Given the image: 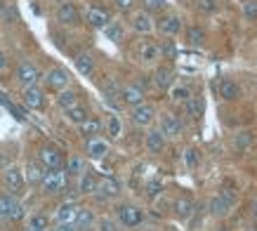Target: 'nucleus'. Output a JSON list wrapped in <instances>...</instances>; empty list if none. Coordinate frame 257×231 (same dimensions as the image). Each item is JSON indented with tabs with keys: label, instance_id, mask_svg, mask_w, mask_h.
I'll return each mask as SVG.
<instances>
[{
	"label": "nucleus",
	"instance_id": "f257e3e1",
	"mask_svg": "<svg viewBox=\"0 0 257 231\" xmlns=\"http://www.w3.org/2000/svg\"><path fill=\"white\" fill-rule=\"evenodd\" d=\"M66 182H69V175H66V170L57 168V170H50L43 175V182H40V189L45 193H59L66 189Z\"/></svg>",
	"mask_w": 257,
	"mask_h": 231
},
{
	"label": "nucleus",
	"instance_id": "f03ea898",
	"mask_svg": "<svg viewBox=\"0 0 257 231\" xmlns=\"http://www.w3.org/2000/svg\"><path fill=\"white\" fill-rule=\"evenodd\" d=\"M142 219H144V212L137 205H120L118 208V222L123 224V226H127V229L140 226Z\"/></svg>",
	"mask_w": 257,
	"mask_h": 231
},
{
	"label": "nucleus",
	"instance_id": "7ed1b4c3",
	"mask_svg": "<svg viewBox=\"0 0 257 231\" xmlns=\"http://www.w3.org/2000/svg\"><path fill=\"white\" fill-rule=\"evenodd\" d=\"M15 76H17V83L22 85V87H31V85H36L40 80V71L31 62H22L17 66Z\"/></svg>",
	"mask_w": 257,
	"mask_h": 231
},
{
	"label": "nucleus",
	"instance_id": "20e7f679",
	"mask_svg": "<svg viewBox=\"0 0 257 231\" xmlns=\"http://www.w3.org/2000/svg\"><path fill=\"white\" fill-rule=\"evenodd\" d=\"M38 163L45 170H57V168H62L64 156H62V151L55 147H43L38 151Z\"/></svg>",
	"mask_w": 257,
	"mask_h": 231
},
{
	"label": "nucleus",
	"instance_id": "39448f33",
	"mask_svg": "<svg viewBox=\"0 0 257 231\" xmlns=\"http://www.w3.org/2000/svg\"><path fill=\"white\" fill-rule=\"evenodd\" d=\"M135 125H140V128H147V125L154 123V118H156V108L147 104V101H142L137 106H133V113H130Z\"/></svg>",
	"mask_w": 257,
	"mask_h": 231
},
{
	"label": "nucleus",
	"instance_id": "423d86ee",
	"mask_svg": "<svg viewBox=\"0 0 257 231\" xmlns=\"http://www.w3.org/2000/svg\"><path fill=\"white\" fill-rule=\"evenodd\" d=\"M0 212L8 217V219H15L17 222V219L24 217V205L12 196V193H8V196H0Z\"/></svg>",
	"mask_w": 257,
	"mask_h": 231
},
{
	"label": "nucleus",
	"instance_id": "0eeeda50",
	"mask_svg": "<svg viewBox=\"0 0 257 231\" xmlns=\"http://www.w3.org/2000/svg\"><path fill=\"white\" fill-rule=\"evenodd\" d=\"M87 156L92 158V161H104L106 156H109L111 147H109V142L104 137H90L87 139Z\"/></svg>",
	"mask_w": 257,
	"mask_h": 231
},
{
	"label": "nucleus",
	"instance_id": "6e6552de",
	"mask_svg": "<svg viewBox=\"0 0 257 231\" xmlns=\"http://www.w3.org/2000/svg\"><path fill=\"white\" fill-rule=\"evenodd\" d=\"M24 104L33 111H38V108L45 106V92L40 90L38 85H31V87H24V94H22Z\"/></svg>",
	"mask_w": 257,
	"mask_h": 231
},
{
	"label": "nucleus",
	"instance_id": "1a4fd4ad",
	"mask_svg": "<svg viewBox=\"0 0 257 231\" xmlns=\"http://www.w3.org/2000/svg\"><path fill=\"white\" fill-rule=\"evenodd\" d=\"M57 22L64 24V26H76L80 22V15L76 5L73 3H62L59 8H57Z\"/></svg>",
	"mask_w": 257,
	"mask_h": 231
},
{
	"label": "nucleus",
	"instance_id": "9d476101",
	"mask_svg": "<svg viewBox=\"0 0 257 231\" xmlns=\"http://www.w3.org/2000/svg\"><path fill=\"white\" fill-rule=\"evenodd\" d=\"M120 101H125L127 106H137L144 101V90H142V85H125L120 87Z\"/></svg>",
	"mask_w": 257,
	"mask_h": 231
},
{
	"label": "nucleus",
	"instance_id": "9b49d317",
	"mask_svg": "<svg viewBox=\"0 0 257 231\" xmlns=\"http://www.w3.org/2000/svg\"><path fill=\"white\" fill-rule=\"evenodd\" d=\"M158 130L163 132V137H179V132H182V123H179V118L177 116H172V113H165L163 118H161V128Z\"/></svg>",
	"mask_w": 257,
	"mask_h": 231
},
{
	"label": "nucleus",
	"instance_id": "f8f14e48",
	"mask_svg": "<svg viewBox=\"0 0 257 231\" xmlns=\"http://www.w3.org/2000/svg\"><path fill=\"white\" fill-rule=\"evenodd\" d=\"M45 80H47V85H50L52 90L59 92V90H66V87H69L71 78H69V73H66L64 69H50L47 71V76H45Z\"/></svg>",
	"mask_w": 257,
	"mask_h": 231
},
{
	"label": "nucleus",
	"instance_id": "ddd939ff",
	"mask_svg": "<svg viewBox=\"0 0 257 231\" xmlns=\"http://www.w3.org/2000/svg\"><path fill=\"white\" fill-rule=\"evenodd\" d=\"M94 193L99 196V198H116L118 193H120V186H118L116 179H111V177H104L101 182H97V189H94Z\"/></svg>",
	"mask_w": 257,
	"mask_h": 231
},
{
	"label": "nucleus",
	"instance_id": "4468645a",
	"mask_svg": "<svg viewBox=\"0 0 257 231\" xmlns=\"http://www.w3.org/2000/svg\"><path fill=\"white\" fill-rule=\"evenodd\" d=\"M158 31L165 33V36H177L182 31V17L177 15H168L158 22Z\"/></svg>",
	"mask_w": 257,
	"mask_h": 231
},
{
	"label": "nucleus",
	"instance_id": "2eb2a0df",
	"mask_svg": "<svg viewBox=\"0 0 257 231\" xmlns=\"http://www.w3.org/2000/svg\"><path fill=\"white\" fill-rule=\"evenodd\" d=\"M76 212H78V205H76L73 200H66V203H62V205H59V208L55 210V222H57V224L73 222Z\"/></svg>",
	"mask_w": 257,
	"mask_h": 231
},
{
	"label": "nucleus",
	"instance_id": "dca6fc26",
	"mask_svg": "<svg viewBox=\"0 0 257 231\" xmlns=\"http://www.w3.org/2000/svg\"><path fill=\"white\" fill-rule=\"evenodd\" d=\"M43 175H45V168H43L38 161L26 163V170H24V182H29V184H40V182H43Z\"/></svg>",
	"mask_w": 257,
	"mask_h": 231
},
{
	"label": "nucleus",
	"instance_id": "f3484780",
	"mask_svg": "<svg viewBox=\"0 0 257 231\" xmlns=\"http://www.w3.org/2000/svg\"><path fill=\"white\" fill-rule=\"evenodd\" d=\"M85 19H87L90 26H94V29H104V26L111 22L109 12H106V10H101V8H90L87 10V15H85Z\"/></svg>",
	"mask_w": 257,
	"mask_h": 231
},
{
	"label": "nucleus",
	"instance_id": "a211bd4d",
	"mask_svg": "<svg viewBox=\"0 0 257 231\" xmlns=\"http://www.w3.org/2000/svg\"><path fill=\"white\" fill-rule=\"evenodd\" d=\"M172 83H175L172 69H168V66L156 69V73H154V85H156L158 90H168V87H172Z\"/></svg>",
	"mask_w": 257,
	"mask_h": 231
},
{
	"label": "nucleus",
	"instance_id": "6ab92c4d",
	"mask_svg": "<svg viewBox=\"0 0 257 231\" xmlns=\"http://www.w3.org/2000/svg\"><path fill=\"white\" fill-rule=\"evenodd\" d=\"M133 29L137 33H151L154 31V19H151V15H149V12H135Z\"/></svg>",
	"mask_w": 257,
	"mask_h": 231
},
{
	"label": "nucleus",
	"instance_id": "aec40b11",
	"mask_svg": "<svg viewBox=\"0 0 257 231\" xmlns=\"http://www.w3.org/2000/svg\"><path fill=\"white\" fill-rule=\"evenodd\" d=\"M73 226H76V231H87L90 226L94 224V215H92V210H87V208H78V212H76V217H73Z\"/></svg>",
	"mask_w": 257,
	"mask_h": 231
},
{
	"label": "nucleus",
	"instance_id": "412c9836",
	"mask_svg": "<svg viewBox=\"0 0 257 231\" xmlns=\"http://www.w3.org/2000/svg\"><path fill=\"white\" fill-rule=\"evenodd\" d=\"M5 184H8L10 191H22L24 172L19 168H8V170H5Z\"/></svg>",
	"mask_w": 257,
	"mask_h": 231
},
{
	"label": "nucleus",
	"instance_id": "4be33fe9",
	"mask_svg": "<svg viewBox=\"0 0 257 231\" xmlns=\"http://www.w3.org/2000/svg\"><path fill=\"white\" fill-rule=\"evenodd\" d=\"M144 144H147V149L151 151V154H161L165 147V137L161 130H151L147 135V139H144Z\"/></svg>",
	"mask_w": 257,
	"mask_h": 231
},
{
	"label": "nucleus",
	"instance_id": "5701e85b",
	"mask_svg": "<svg viewBox=\"0 0 257 231\" xmlns=\"http://www.w3.org/2000/svg\"><path fill=\"white\" fill-rule=\"evenodd\" d=\"M219 97L226 101H234L241 97V87H238L234 80H222V83H219Z\"/></svg>",
	"mask_w": 257,
	"mask_h": 231
},
{
	"label": "nucleus",
	"instance_id": "b1692460",
	"mask_svg": "<svg viewBox=\"0 0 257 231\" xmlns=\"http://www.w3.org/2000/svg\"><path fill=\"white\" fill-rule=\"evenodd\" d=\"M194 200L187 198V196H182V198L175 200V212H177L179 219H189V217L194 215Z\"/></svg>",
	"mask_w": 257,
	"mask_h": 231
},
{
	"label": "nucleus",
	"instance_id": "393cba45",
	"mask_svg": "<svg viewBox=\"0 0 257 231\" xmlns=\"http://www.w3.org/2000/svg\"><path fill=\"white\" fill-rule=\"evenodd\" d=\"M208 210H210V215H215V217H226L229 210H231V203L224 200L222 196H217V198H212L210 203H208Z\"/></svg>",
	"mask_w": 257,
	"mask_h": 231
},
{
	"label": "nucleus",
	"instance_id": "a878e982",
	"mask_svg": "<svg viewBox=\"0 0 257 231\" xmlns=\"http://www.w3.org/2000/svg\"><path fill=\"white\" fill-rule=\"evenodd\" d=\"M78 130H80V135H83V137H97V135H99L101 132V121L99 118H87L85 123H80L78 125Z\"/></svg>",
	"mask_w": 257,
	"mask_h": 231
},
{
	"label": "nucleus",
	"instance_id": "bb28decb",
	"mask_svg": "<svg viewBox=\"0 0 257 231\" xmlns=\"http://www.w3.org/2000/svg\"><path fill=\"white\" fill-rule=\"evenodd\" d=\"M83 172H87L85 158H80V156H71L69 161H66V175H73V177H80Z\"/></svg>",
	"mask_w": 257,
	"mask_h": 231
},
{
	"label": "nucleus",
	"instance_id": "cd10ccee",
	"mask_svg": "<svg viewBox=\"0 0 257 231\" xmlns=\"http://www.w3.org/2000/svg\"><path fill=\"white\" fill-rule=\"evenodd\" d=\"M57 104L66 111V108H71V106H76L78 104V92L76 90H59V94H57Z\"/></svg>",
	"mask_w": 257,
	"mask_h": 231
},
{
	"label": "nucleus",
	"instance_id": "c85d7f7f",
	"mask_svg": "<svg viewBox=\"0 0 257 231\" xmlns=\"http://www.w3.org/2000/svg\"><path fill=\"white\" fill-rule=\"evenodd\" d=\"M66 118H69L71 123L80 125V123H85L87 118H90V113H87V108L83 106V104H76V106L66 108Z\"/></svg>",
	"mask_w": 257,
	"mask_h": 231
},
{
	"label": "nucleus",
	"instance_id": "c756f323",
	"mask_svg": "<svg viewBox=\"0 0 257 231\" xmlns=\"http://www.w3.org/2000/svg\"><path fill=\"white\" fill-rule=\"evenodd\" d=\"M194 94H191V87L189 85H172L170 87V99L177 101V104H184L187 99H191Z\"/></svg>",
	"mask_w": 257,
	"mask_h": 231
},
{
	"label": "nucleus",
	"instance_id": "7c9ffc66",
	"mask_svg": "<svg viewBox=\"0 0 257 231\" xmlns=\"http://www.w3.org/2000/svg\"><path fill=\"white\" fill-rule=\"evenodd\" d=\"M76 69H78V73H83V76H90V73L94 71L92 54H87V52L78 54V57H76Z\"/></svg>",
	"mask_w": 257,
	"mask_h": 231
},
{
	"label": "nucleus",
	"instance_id": "2f4dec72",
	"mask_svg": "<svg viewBox=\"0 0 257 231\" xmlns=\"http://www.w3.org/2000/svg\"><path fill=\"white\" fill-rule=\"evenodd\" d=\"M94 189H97V179H94L90 172H83L78 177V193L90 196V193H94Z\"/></svg>",
	"mask_w": 257,
	"mask_h": 231
},
{
	"label": "nucleus",
	"instance_id": "473e14b6",
	"mask_svg": "<svg viewBox=\"0 0 257 231\" xmlns=\"http://www.w3.org/2000/svg\"><path fill=\"white\" fill-rule=\"evenodd\" d=\"M104 36H106L109 40H113V43H120V40H123V24L109 22L106 26H104Z\"/></svg>",
	"mask_w": 257,
	"mask_h": 231
},
{
	"label": "nucleus",
	"instance_id": "72a5a7b5",
	"mask_svg": "<svg viewBox=\"0 0 257 231\" xmlns=\"http://www.w3.org/2000/svg\"><path fill=\"white\" fill-rule=\"evenodd\" d=\"M158 57H161V50H158V45H154V43L142 45V50H140V59H142V62H156Z\"/></svg>",
	"mask_w": 257,
	"mask_h": 231
},
{
	"label": "nucleus",
	"instance_id": "f704fd0d",
	"mask_svg": "<svg viewBox=\"0 0 257 231\" xmlns=\"http://www.w3.org/2000/svg\"><path fill=\"white\" fill-rule=\"evenodd\" d=\"M106 132H109L111 139H118L123 135V123H120L118 116H109V121H106Z\"/></svg>",
	"mask_w": 257,
	"mask_h": 231
},
{
	"label": "nucleus",
	"instance_id": "c9c22d12",
	"mask_svg": "<svg viewBox=\"0 0 257 231\" xmlns=\"http://www.w3.org/2000/svg\"><path fill=\"white\" fill-rule=\"evenodd\" d=\"M187 40H189V45H203L205 43V31H203L201 26H189Z\"/></svg>",
	"mask_w": 257,
	"mask_h": 231
},
{
	"label": "nucleus",
	"instance_id": "e433bc0d",
	"mask_svg": "<svg viewBox=\"0 0 257 231\" xmlns=\"http://www.w3.org/2000/svg\"><path fill=\"white\" fill-rule=\"evenodd\" d=\"M184 108H187V116L189 118H198L203 113V101L198 97H191V99L184 101Z\"/></svg>",
	"mask_w": 257,
	"mask_h": 231
},
{
	"label": "nucleus",
	"instance_id": "4c0bfd02",
	"mask_svg": "<svg viewBox=\"0 0 257 231\" xmlns=\"http://www.w3.org/2000/svg\"><path fill=\"white\" fill-rule=\"evenodd\" d=\"M47 226H50V219L45 215H33L29 219V229L31 231H47Z\"/></svg>",
	"mask_w": 257,
	"mask_h": 231
},
{
	"label": "nucleus",
	"instance_id": "58836bf2",
	"mask_svg": "<svg viewBox=\"0 0 257 231\" xmlns=\"http://www.w3.org/2000/svg\"><path fill=\"white\" fill-rule=\"evenodd\" d=\"M158 50H161V57H165V59H175V54H177V47L170 40H165L163 45H158Z\"/></svg>",
	"mask_w": 257,
	"mask_h": 231
},
{
	"label": "nucleus",
	"instance_id": "ea45409f",
	"mask_svg": "<svg viewBox=\"0 0 257 231\" xmlns=\"http://www.w3.org/2000/svg\"><path fill=\"white\" fill-rule=\"evenodd\" d=\"M161 191H163L161 179H151V182H147V196H149V198H156Z\"/></svg>",
	"mask_w": 257,
	"mask_h": 231
},
{
	"label": "nucleus",
	"instance_id": "a19ab883",
	"mask_svg": "<svg viewBox=\"0 0 257 231\" xmlns=\"http://www.w3.org/2000/svg\"><path fill=\"white\" fill-rule=\"evenodd\" d=\"M243 15L248 17V19H255L257 17V0H245V3H243Z\"/></svg>",
	"mask_w": 257,
	"mask_h": 231
},
{
	"label": "nucleus",
	"instance_id": "79ce46f5",
	"mask_svg": "<svg viewBox=\"0 0 257 231\" xmlns=\"http://www.w3.org/2000/svg\"><path fill=\"white\" fill-rule=\"evenodd\" d=\"M165 8V0H144V12H161Z\"/></svg>",
	"mask_w": 257,
	"mask_h": 231
},
{
	"label": "nucleus",
	"instance_id": "37998d69",
	"mask_svg": "<svg viewBox=\"0 0 257 231\" xmlns=\"http://www.w3.org/2000/svg\"><path fill=\"white\" fill-rule=\"evenodd\" d=\"M184 161H187L189 168H196V165H198V161H201V156H198V151H196V149H187Z\"/></svg>",
	"mask_w": 257,
	"mask_h": 231
},
{
	"label": "nucleus",
	"instance_id": "c03bdc74",
	"mask_svg": "<svg viewBox=\"0 0 257 231\" xmlns=\"http://www.w3.org/2000/svg\"><path fill=\"white\" fill-rule=\"evenodd\" d=\"M99 231H118V226L111 217H101L99 219Z\"/></svg>",
	"mask_w": 257,
	"mask_h": 231
},
{
	"label": "nucleus",
	"instance_id": "a18cd8bd",
	"mask_svg": "<svg viewBox=\"0 0 257 231\" xmlns=\"http://www.w3.org/2000/svg\"><path fill=\"white\" fill-rule=\"evenodd\" d=\"M198 8L203 12H215L217 10V0H198Z\"/></svg>",
	"mask_w": 257,
	"mask_h": 231
},
{
	"label": "nucleus",
	"instance_id": "49530a36",
	"mask_svg": "<svg viewBox=\"0 0 257 231\" xmlns=\"http://www.w3.org/2000/svg\"><path fill=\"white\" fill-rule=\"evenodd\" d=\"M113 3H116V8H118V10H123V12L133 10V5H135V0H113Z\"/></svg>",
	"mask_w": 257,
	"mask_h": 231
},
{
	"label": "nucleus",
	"instance_id": "de8ad7c7",
	"mask_svg": "<svg viewBox=\"0 0 257 231\" xmlns=\"http://www.w3.org/2000/svg\"><path fill=\"white\" fill-rule=\"evenodd\" d=\"M52 231H76V226H73L71 222H66V224H57Z\"/></svg>",
	"mask_w": 257,
	"mask_h": 231
},
{
	"label": "nucleus",
	"instance_id": "09e8293b",
	"mask_svg": "<svg viewBox=\"0 0 257 231\" xmlns=\"http://www.w3.org/2000/svg\"><path fill=\"white\" fill-rule=\"evenodd\" d=\"M5 71H8V57L0 52V73H5Z\"/></svg>",
	"mask_w": 257,
	"mask_h": 231
},
{
	"label": "nucleus",
	"instance_id": "8fccbe9b",
	"mask_svg": "<svg viewBox=\"0 0 257 231\" xmlns=\"http://www.w3.org/2000/svg\"><path fill=\"white\" fill-rule=\"evenodd\" d=\"M252 217L257 219V200H252Z\"/></svg>",
	"mask_w": 257,
	"mask_h": 231
},
{
	"label": "nucleus",
	"instance_id": "3c124183",
	"mask_svg": "<svg viewBox=\"0 0 257 231\" xmlns=\"http://www.w3.org/2000/svg\"><path fill=\"white\" fill-rule=\"evenodd\" d=\"M5 219H8V217H5V215H3V212H0V226L5 224Z\"/></svg>",
	"mask_w": 257,
	"mask_h": 231
},
{
	"label": "nucleus",
	"instance_id": "603ef678",
	"mask_svg": "<svg viewBox=\"0 0 257 231\" xmlns=\"http://www.w3.org/2000/svg\"><path fill=\"white\" fill-rule=\"evenodd\" d=\"M170 231H179V229H170Z\"/></svg>",
	"mask_w": 257,
	"mask_h": 231
},
{
	"label": "nucleus",
	"instance_id": "864d4df0",
	"mask_svg": "<svg viewBox=\"0 0 257 231\" xmlns=\"http://www.w3.org/2000/svg\"><path fill=\"white\" fill-rule=\"evenodd\" d=\"M217 231H226V229H217Z\"/></svg>",
	"mask_w": 257,
	"mask_h": 231
}]
</instances>
